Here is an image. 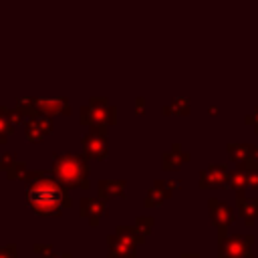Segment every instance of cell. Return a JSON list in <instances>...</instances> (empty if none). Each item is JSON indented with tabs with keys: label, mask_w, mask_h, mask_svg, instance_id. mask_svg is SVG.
<instances>
[{
	"label": "cell",
	"mask_w": 258,
	"mask_h": 258,
	"mask_svg": "<svg viewBox=\"0 0 258 258\" xmlns=\"http://www.w3.org/2000/svg\"><path fill=\"white\" fill-rule=\"evenodd\" d=\"M60 198H62V191L50 183V181H42V183H36L34 187H30L28 191V202L30 206L40 212V214H50L54 212V208H58L60 204Z\"/></svg>",
	"instance_id": "cell-1"
}]
</instances>
